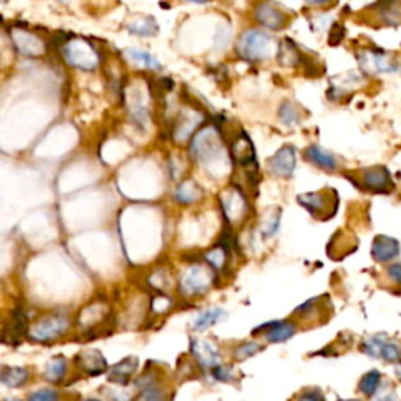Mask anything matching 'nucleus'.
Here are the masks:
<instances>
[{"label":"nucleus","instance_id":"nucleus-5","mask_svg":"<svg viewBox=\"0 0 401 401\" xmlns=\"http://www.w3.org/2000/svg\"><path fill=\"white\" fill-rule=\"evenodd\" d=\"M111 319H113V311L109 300L97 298L88 301L74 315V329L82 334H96L104 328L105 323H110Z\"/></svg>","mask_w":401,"mask_h":401},{"label":"nucleus","instance_id":"nucleus-46","mask_svg":"<svg viewBox=\"0 0 401 401\" xmlns=\"http://www.w3.org/2000/svg\"><path fill=\"white\" fill-rule=\"evenodd\" d=\"M185 2H192V4H207L210 0H185Z\"/></svg>","mask_w":401,"mask_h":401},{"label":"nucleus","instance_id":"nucleus-38","mask_svg":"<svg viewBox=\"0 0 401 401\" xmlns=\"http://www.w3.org/2000/svg\"><path fill=\"white\" fill-rule=\"evenodd\" d=\"M381 387V373L378 370H371L365 375L361 383H359V390H361L364 395L373 397L376 393V390Z\"/></svg>","mask_w":401,"mask_h":401},{"label":"nucleus","instance_id":"nucleus-25","mask_svg":"<svg viewBox=\"0 0 401 401\" xmlns=\"http://www.w3.org/2000/svg\"><path fill=\"white\" fill-rule=\"evenodd\" d=\"M229 156H230V160H234L237 161V164H240L243 166H249L254 164V157H256L254 146H252L251 140L248 138V135H246L245 132L237 133L234 140L230 142Z\"/></svg>","mask_w":401,"mask_h":401},{"label":"nucleus","instance_id":"nucleus-31","mask_svg":"<svg viewBox=\"0 0 401 401\" xmlns=\"http://www.w3.org/2000/svg\"><path fill=\"white\" fill-rule=\"evenodd\" d=\"M125 57L135 66L149 69V71H159L161 68V63L157 57H154L149 52L142 51V49H129V51L125 52Z\"/></svg>","mask_w":401,"mask_h":401},{"label":"nucleus","instance_id":"nucleus-21","mask_svg":"<svg viewBox=\"0 0 401 401\" xmlns=\"http://www.w3.org/2000/svg\"><path fill=\"white\" fill-rule=\"evenodd\" d=\"M33 381V371L24 365H4L0 384L6 389H24Z\"/></svg>","mask_w":401,"mask_h":401},{"label":"nucleus","instance_id":"nucleus-1","mask_svg":"<svg viewBox=\"0 0 401 401\" xmlns=\"http://www.w3.org/2000/svg\"><path fill=\"white\" fill-rule=\"evenodd\" d=\"M190 156L195 161L204 165L206 170L218 171V174H221L223 170H228L230 157L226 151L221 130H218L214 125H207L195 133L192 144H190Z\"/></svg>","mask_w":401,"mask_h":401},{"label":"nucleus","instance_id":"nucleus-10","mask_svg":"<svg viewBox=\"0 0 401 401\" xmlns=\"http://www.w3.org/2000/svg\"><path fill=\"white\" fill-rule=\"evenodd\" d=\"M73 369L79 371L80 375L96 378L101 375H107L110 364L107 357H105L99 350H83L74 356Z\"/></svg>","mask_w":401,"mask_h":401},{"label":"nucleus","instance_id":"nucleus-49","mask_svg":"<svg viewBox=\"0 0 401 401\" xmlns=\"http://www.w3.org/2000/svg\"><path fill=\"white\" fill-rule=\"evenodd\" d=\"M2 369H4V365H0V373H2Z\"/></svg>","mask_w":401,"mask_h":401},{"label":"nucleus","instance_id":"nucleus-13","mask_svg":"<svg viewBox=\"0 0 401 401\" xmlns=\"http://www.w3.org/2000/svg\"><path fill=\"white\" fill-rule=\"evenodd\" d=\"M298 152L293 146L285 144L273 154V157L266 161V168L271 175L278 179H290L297 170Z\"/></svg>","mask_w":401,"mask_h":401},{"label":"nucleus","instance_id":"nucleus-2","mask_svg":"<svg viewBox=\"0 0 401 401\" xmlns=\"http://www.w3.org/2000/svg\"><path fill=\"white\" fill-rule=\"evenodd\" d=\"M74 329V316L63 309L39 314L30 321L25 337L33 343L49 345L55 343L65 337Z\"/></svg>","mask_w":401,"mask_h":401},{"label":"nucleus","instance_id":"nucleus-3","mask_svg":"<svg viewBox=\"0 0 401 401\" xmlns=\"http://www.w3.org/2000/svg\"><path fill=\"white\" fill-rule=\"evenodd\" d=\"M216 284V273L204 262H192L180 271L175 288L179 300L196 301L212 290Z\"/></svg>","mask_w":401,"mask_h":401},{"label":"nucleus","instance_id":"nucleus-34","mask_svg":"<svg viewBox=\"0 0 401 401\" xmlns=\"http://www.w3.org/2000/svg\"><path fill=\"white\" fill-rule=\"evenodd\" d=\"M25 401H66V395L58 387L43 385L32 390Z\"/></svg>","mask_w":401,"mask_h":401},{"label":"nucleus","instance_id":"nucleus-40","mask_svg":"<svg viewBox=\"0 0 401 401\" xmlns=\"http://www.w3.org/2000/svg\"><path fill=\"white\" fill-rule=\"evenodd\" d=\"M381 357L387 362H397L398 359L401 357V350L398 347V343L392 342V340H387V343L384 345Z\"/></svg>","mask_w":401,"mask_h":401},{"label":"nucleus","instance_id":"nucleus-23","mask_svg":"<svg viewBox=\"0 0 401 401\" xmlns=\"http://www.w3.org/2000/svg\"><path fill=\"white\" fill-rule=\"evenodd\" d=\"M174 392L170 387V379L168 376L160 378L159 381L143 387L142 390L135 392L133 401H173Z\"/></svg>","mask_w":401,"mask_h":401},{"label":"nucleus","instance_id":"nucleus-35","mask_svg":"<svg viewBox=\"0 0 401 401\" xmlns=\"http://www.w3.org/2000/svg\"><path fill=\"white\" fill-rule=\"evenodd\" d=\"M262 343L260 342H256V340H246V342H242V343H238L237 347L232 348L230 351V356L232 359H234L235 362H243L246 361V359H249L252 356H256L257 353H260L262 351Z\"/></svg>","mask_w":401,"mask_h":401},{"label":"nucleus","instance_id":"nucleus-7","mask_svg":"<svg viewBox=\"0 0 401 401\" xmlns=\"http://www.w3.org/2000/svg\"><path fill=\"white\" fill-rule=\"evenodd\" d=\"M188 357L195 362L202 375L212 370L216 365L223 364V353L218 345L209 339L192 337L188 343Z\"/></svg>","mask_w":401,"mask_h":401},{"label":"nucleus","instance_id":"nucleus-24","mask_svg":"<svg viewBox=\"0 0 401 401\" xmlns=\"http://www.w3.org/2000/svg\"><path fill=\"white\" fill-rule=\"evenodd\" d=\"M226 316H228V312L221 307H218V306L206 307V309H202V311L196 312L192 323H190V329H192L193 333H206L207 329L214 328L223 320H226Z\"/></svg>","mask_w":401,"mask_h":401},{"label":"nucleus","instance_id":"nucleus-6","mask_svg":"<svg viewBox=\"0 0 401 401\" xmlns=\"http://www.w3.org/2000/svg\"><path fill=\"white\" fill-rule=\"evenodd\" d=\"M357 61L362 73L370 75H392L401 71V63L397 57L378 49H362L357 54Z\"/></svg>","mask_w":401,"mask_h":401},{"label":"nucleus","instance_id":"nucleus-27","mask_svg":"<svg viewBox=\"0 0 401 401\" xmlns=\"http://www.w3.org/2000/svg\"><path fill=\"white\" fill-rule=\"evenodd\" d=\"M376 19L389 27L401 24V0H379L376 8Z\"/></svg>","mask_w":401,"mask_h":401},{"label":"nucleus","instance_id":"nucleus-36","mask_svg":"<svg viewBox=\"0 0 401 401\" xmlns=\"http://www.w3.org/2000/svg\"><path fill=\"white\" fill-rule=\"evenodd\" d=\"M204 376H207L212 383L230 384L237 379V373H235V369L232 367L230 364L223 362L220 365H216V367H214L212 370H209Z\"/></svg>","mask_w":401,"mask_h":401},{"label":"nucleus","instance_id":"nucleus-42","mask_svg":"<svg viewBox=\"0 0 401 401\" xmlns=\"http://www.w3.org/2000/svg\"><path fill=\"white\" fill-rule=\"evenodd\" d=\"M375 401H393L395 400V392L389 387H379L375 395H373Z\"/></svg>","mask_w":401,"mask_h":401},{"label":"nucleus","instance_id":"nucleus-26","mask_svg":"<svg viewBox=\"0 0 401 401\" xmlns=\"http://www.w3.org/2000/svg\"><path fill=\"white\" fill-rule=\"evenodd\" d=\"M230 259V246L228 242H218L202 254V262L209 265L216 274L228 269Z\"/></svg>","mask_w":401,"mask_h":401},{"label":"nucleus","instance_id":"nucleus-44","mask_svg":"<svg viewBox=\"0 0 401 401\" xmlns=\"http://www.w3.org/2000/svg\"><path fill=\"white\" fill-rule=\"evenodd\" d=\"M304 2L311 6H325L333 2V0H304Z\"/></svg>","mask_w":401,"mask_h":401},{"label":"nucleus","instance_id":"nucleus-14","mask_svg":"<svg viewBox=\"0 0 401 401\" xmlns=\"http://www.w3.org/2000/svg\"><path fill=\"white\" fill-rule=\"evenodd\" d=\"M140 367V361L137 356H128L121 361L110 365L107 371V381L115 385H132L133 379L137 378V371Z\"/></svg>","mask_w":401,"mask_h":401},{"label":"nucleus","instance_id":"nucleus-9","mask_svg":"<svg viewBox=\"0 0 401 401\" xmlns=\"http://www.w3.org/2000/svg\"><path fill=\"white\" fill-rule=\"evenodd\" d=\"M300 206L307 210L309 214L315 218H321V220H326V218L333 216L337 210V195L334 190H319V192H311V193H302L298 195L297 198Z\"/></svg>","mask_w":401,"mask_h":401},{"label":"nucleus","instance_id":"nucleus-32","mask_svg":"<svg viewBox=\"0 0 401 401\" xmlns=\"http://www.w3.org/2000/svg\"><path fill=\"white\" fill-rule=\"evenodd\" d=\"M128 30L132 35H137V37H156L159 33V25L154 18H147V16H142V18H135L132 23L128 25Z\"/></svg>","mask_w":401,"mask_h":401},{"label":"nucleus","instance_id":"nucleus-15","mask_svg":"<svg viewBox=\"0 0 401 401\" xmlns=\"http://www.w3.org/2000/svg\"><path fill=\"white\" fill-rule=\"evenodd\" d=\"M71 370H73V359H69L63 354L52 356L46 362L43 369V379L49 383V385L60 387L63 384H66Z\"/></svg>","mask_w":401,"mask_h":401},{"label":"nucleus","instance_id":"nucleus-20","mask_svg":"<svg viewBox=\"0 0 401 401\" xmlns=\"http://www.w3.org/2000/svg\"><path fill=\"white\" fill-rule=\"evenodd\" d=\"M199 123H202V116L196 110L180 111L179 118L174 121L173 129L175 143H185L190 137L195 135V130L198 129Z\"/></svg>","mask_w":401,"mask_h":401},{"label":"nucleus","instance_id":"nucleus-22","mask_svg":"<svg viewBox=\"0 0 401 401\" xmlns=\"http://www.w3.org/2000/svg\"><path fill=\"white\" fill-rule=\"evenodd\" d=\"M401 252V246L397 238L378 235L371 245V257L379 264H387L395 260Z\"/></svg>","mask_w":401,"mask_h":401},{"label":"nucleus","instance_id":"nucleus-43","mask_svg":"<svg viewBox=\"0 0 401 401\" xmlns=\"http://www.w3.org/2000/svg\"><path fill=\"white\" fill-rule=\"evenodd\" d=\"M298 401H323V395L320 390H307L302 393V395L298 398Z\"/></svg>","mask_w":401,"mask_h":401},{"label":"nucleus","instance_id":"nucleus-4","mask_svg":"<svg viewBox=\"0 0 401 401\" xmlns=\"http://www.w3.org/2000/svg\"><path fill=\"white\" fill-rule=\"evenodd\" d=\"M279 43L264 29L245 30L235 43V54L245 61L260 63L278 55Z\"/></svg>","mask_w":401,"mask_h":401},{"label":"nucleus","instance_id":"nucleus-19","mask_svg":"<svg viewBox=\"0 0 401 401\" xmlns=\"http://www.w3.org/2000/svg\"><path fill=\"white\" fill-rule=\"evenodd\" d=\"M13 44L16 46L18 52L25 55V57H39L46 52L44 41L41 39L38 35H35L29 30H13L11 32Z\"/></svg>","mask_w":401,"mask_h":401},{"label":"nucleus","instance_id":"nucleus-18","mask_svg":"<svg viewBox=\"0 0 401 401\" xmlns=\"http://www.w3.org/2000/svg\"><path fill=\"white\" fill-rule=\"evenodd\" d=\"M302 156H304V160L309 161L312 166L326 173H334L339 170L340 166V161L335 154H333L329 149H325V147L320 144H309Z\"/></svg>","mask_w":401,"mask_h":401},{"label":"nucleus","instance_id":"nucleus-33","mask_svg":"<svg viewBox=\"0 0 401 401\" xmlns=\"http://www.w3.org/2000/svg\"><path fill=\"white\" fill-rule=\"evenodd\" d=\"M175 304H178V300L173 298L170 293H156L149 301V312L154 316L166 315L173 311Z\"/></svg>","mask_w":401,"mask_h":401},{"label":"nucleus","instance_id":"nucleus-30","mask_svg":"<svg viewBox=\"0 0 401 401\" xmlns=\"http://www.w3.org/2000/svg\"><path fill=\"white\" fill-rule=\"evenodd\" d=\"M280 216H283V212H280L279 207H273L266 210L262 216V220H260V226H259L260 235L264 238H273L276 235L280 226Z\"/></svg>","mask_w":401,"mask_h":401},{"label":"nucleus","instance_id":"nucleus-37","mask_svg":"<svg viewBox=\"0 0 401 401\" xmlns=\"http://www.w3.org/2000/svg\"><path fill=\"white\" fill-rule=\"evenodd\" d=\"M387 335L384 334H378V335H371L369 339H365L362 343V351L367 356L373 357V359H379L383 354L384 345L387 343Z\"/></svg>","mask_w":401,"mask_h":401},{"label":"nucleus","instance_id":"nucleus-39","mask_svg":"<svg viewBox=\"0 0 401 401\" xmlns=\"http://www.w3.org/2000/svg\"><path fill=\"white\" fill-rule=\"evenodd\" d=\"M102 395L107 401H133L135 397V392L129 390L128 387L124 385H109L105 387V390H102Z\"/></svg>","mask_w":401,"mask_h":401},{"label":"nucleus","instance_id":"nucleus-28","mask_svg":"<svg viewBox=\"0 0 401 401\" xmlns=\"http://www.w3.org/2000/svg\"><path fill=\"white\" fill-rule=\"evenodd\" d=\"M202 198V188L195 180L180 182L174 192V199L180 206H190Z\"/></svg>","mask_w":401,"mask_h":401},{"label":"nucleus","instance_id":"nucleus-48","mask_svg":"<svg viewBox=\"0 0 401 401\" xmlns=\"http://www.w3.org/2000/svg\"><path fill=\"white\" fill-rule=\"evenodd\" d=\"M4 401H20V400H18V398H15V400H4Z\"/></svg>","mask_w":401,"mask_h":401},{"label":"nucleus","instance_id":"nucleus-16","mask_svg":"<svg viewBox=\"0 0 401 401\" xmlns=\"http://www.w3.org/2000/svg\"><path fill=\"white\" fill-rule=\"evenodd\" d=\"M359 182H361L362 188L367 190V192L389 193L393 188L390 173L383 166L365 168L361 175H359Z\"/></svg>","mask_w":401,"mask_h":401},{"label":"nucleus","instance_id":"nucleus-45","mask_svg":"<svg viewBox=\"0 0 401 401\" xmlns=\"http://www.w3.org/2000/svg\"><path fill=\"white\" fill-rule=\"evenodd\" d=\"M80 401H107L104 397L102 398H97V397H88V398H82Z\"/></svg>","mask_w":401,"mask_h":401},{"label":"nucleus","instance_id":"nucleus-29","mask_svg":"<svg viewBox=\"0 0 401 401\" xmlns=\"http://www.w3.org/2000/svg\"><path fill=\"white\" fill-rule=\"evenodd\" d=\"M278 118L279 123L285 125L288 129L297 128L302 123V113L297 104H293L292 101H284L283 104L279 105L278 110Z\"/></svg>","mask_w":401,"mask_h":401},{"label":"nucleus","instance_id":"nucleus-17","mask_svg":"<svg viewBox=\"0 0 401 401\" xmlns=\"http://www.w3.org/2000/svg\"><path fill=\"white\" fill-rule=\"evenodd\" d=\"M252 334L260 335L269 343H283L287 342L288 339H292V337L297 334V326L290 321L278 320L256 328L252 331Z\"/></svg>","mask_w":401,"mask_h":401},{"label":"nucleus","instance_id":"nucleus-47","mask_svg":"<svg viewBox=\"0 0 401 401\" xmlns=\"http://www.w3.org/2000/svg\"><path fill=\"white\" fill-rule=\"evenodd\" d=\"M60 2H63V4H69V2H73V0H60Z\"/></svg>","mask_w":401,"mask_h":401},{"label":"nucleus","instance_id":"nucleus-8","mask_svg":"<svg viewBox=\"0 0 401 401\" xmlns=\"http://www.w3.org/2000/svg\"><path fill=\"white\" fill-rule=\"evenodd\" d=\"M63 58L69 66L79 68L82 71H93L99 65V54L94 46L83 39L68 41L63 46Z\"/></svg>","mask_w":401,"mask_h":401},{"label":"nucleus","instance_id":"nucleus-50","mask_svg":"<svg viewBox=\"0 0 401 401\" xmlns=\"http://www.w3.org/2000/svg\"><path fill=\"white\" fill-rule=\"evenodd\" d=\"M345 401H359V400H345Z\"/></svg>","mask_w":401,"mask_h":401},{"label":"nucleus","instance_id":"nucleus-41","mask_svg":"<svg viewBox=\"0 0 401 401\" xmlns=\"http://www.w3.org/2000/svg\"><path fill=\"white\" fill-rule=\"evenodd\" d=\"M387 276H389L393 284L401 285V262L390 264L387 266Z\"/></svg>","mask_w":401,"mask_h":401},{"label":"nucleus","instance_id":"nucleus-12","mask_svg":"<svg viewBox=\"0 0 401 401\" xmlns=\"http://www.w3.org/2000/svg\"><path fill=\"white\" fill-rule=\"evenodd\" d=\"M220 206L223 210L224 220H226L230 226L232 224L240 223L248 212V199H246L245 193L238 187H230L221 195Z\"/></svg>","mask_w":401,"mask_h":401},{"label":"nucleus","instance_id":"nucleus-11","mask_svg":"<svg viewBox=\"0 0 401 401\" xmlns=\"http://www.w3.org/2000/svg\"><path fill=\"white\" fill-rule=\"evenodd\" d=\"M254 20L266 32H280L290 23L287 13L270 0H262L254 8Z\"/></svg>","mask_w":401,"mask_h":401}]
</instances>
